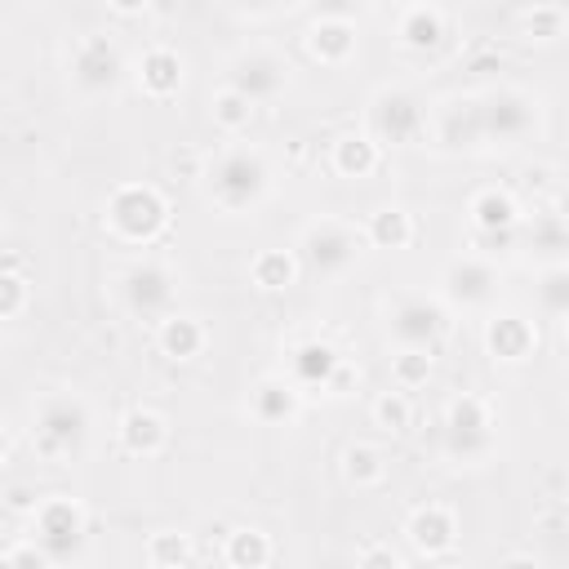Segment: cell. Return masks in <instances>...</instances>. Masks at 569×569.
<instances>
[{"label":"cell","mask_w":569,"mask_h":569,"mask_svg":"<svg viewBox=\"0 0 569 569\" xmlns=\"http://www.w3.org/2000/svg\"><path fill=\"white\" fill-rule=\"evenodd\" d=\"M27 302H31V284H27V276H22V271H4V267H0V320L22 316V311H27Z\"/></svg>","instance_id":"8d00e7d4"},{"label":"cell","mask_w":569,"mask_h":569,"mask_svg":"<svg viewBox=\"0 0 569 569\" xmlns=\"http://www.w3.org/2000/svg\"><path fill=\"white\" fill-rule=\"evenodd\" d=\"M138 89L147 98H173L182 89V53L173 44H151L138 58Z\"/></svg>","instance_id":"44dd1931"},{"label":"cell","mask_w":569,"mask_h":569,"mask_svg":"<svg viewBox=\"0 0 569 569\" xmlns=\"http://www.w3.org/2000/svg\"><path fill=\"white\" fill-rule=\"evenodd\" d=\"M31 542L62 569V565H76L84 542H89V516L80 507V498H67V493H49L40 498V507L31 511Z\"/></svg>","instance_id":"ba28073f"},{"label":"cell","mask_w":569,"mask_h":569,"mask_svg":"<svg viewBox=\"0 0 569 569\" xmlns=\"http://www.w3.org/2000/svg\"><path fill=\"white\" fill-rule=\"evenodd\" d=\"M338 365H342V356H338V347L333 342H325V338H302V342H293L289 347V382L302 391H325L329 387V378L338 373Z\"/></svg>","instance_id":"ffe728a7"},{"label":"cell","mask_w":569,"mask_h":569,"mask_svg":"<svg viewBox=\"0 0 569 569\" xmlns=\"http://www.w3.org/2000/svg\"><path fill=\"white\" fill-rule=\"evenodd\" d=\"M342 476L356 489H373V485L387 480V453L378 445H369V440H356V445L342 449Z\"/></svg>","instance_id":"f1b7e54d"},{"label":"cell","mask_w":569,"mask_h":569,"mask_svg":"<svg viewBox=\"0 0 569 569\" xmlns=\"http://www.w3.org/2000/svg\"><path fill=\"white\" fill-rule=\"evenodd\" d=\"M427 569H436V565H427Z\"/></svg>","instance_id":"bcb514c9"},{"label":"cell","mask_w":569,"mask_h":569,"mask_svg":"<svg viewBox=\"0 0 569 569\" xmlns=\"http://www.w3.org/2000/svg\"><path fill=\"white\" fill-rule=\"evenodd\" d=\"M116 431H120V449H124L129 458H156V453L169 445V422H164V413H156V409H147V405L129 409Z\"/></svg>","instance_id":"7402d4cb"},{"label":"cell","mask_w":569,"mask_h":569,"mask_svg":"<svg viewBox=\"0 0 569 569\" xmlns=\"http://www.w3.org/2000/svg\"><path fill=\"white\" fill-rule=\"evenodd\" d=\"M0 569H13V565H9V551H0Z\"/></svg>","instance_id":"f6af8a7d"},{"label":"cell","mask_w":569,"mask_h":569,"mask_svg":"<svg viewBox=\"0 0 569 569\" xmlns=\"http://www.w3.org/2000/svg\"><path fill=\"white\" fill-rule=\"evenodd\" d=\"M249 413H253V422H262V427H289V422L302 413V391H298L284 373H267V378H258L253 391H249Z\"/></svg>","instance_id":"d6986e66"},{"label":"cell","mask_w":569,"mask_h":569,"mask_svg":"<svg viewBox=\"0 0 569 569\" xmlns=\"http://www.w3.org/2000/svg\"><path fill=\"white\" fill-rule=\"evenodd\" d=\"M356 387H360V369H356L351 360H342V365H338V373L329 378V387H325V396H351Z\"/></svg>","instance_id":"ab89813d"},{"label":"cell","mask_w":569,"mask_h":569,"mask_svg":"<svg viewBox=\"0 0 569 569\" xmlns=\"http://www.w3.org/2000/svg\"><path fill=\"white\" fill-rule=\"evenodd\" d=\"M365 138L382 151V147H413L427 133V102L409 89V84H382L369 98L365 111Z\"/></svg>","instance_id":"52a82bcc"},{"label":"cell","mask_w":569,"mask_h":569,"mask_svg":"<svg viewBox=\"0 0 569 569\" xmlns=\"http://www.w3.org/2000/svg\"><path fill=\"white\" fill-rule=\"evenodd\" d=\"M360 44V27L347 9H325L307 22V53L325 67H342Z\"/></svg>","instance_id":"2e32d148"},{"label":"cell","mask_w":569,"mask_h":569,"mask_svg":"<svg viewBox=\"0 0 569 569\" xmlns=\"http://www.w3.org/2000/svg\"><path fill=\"white\" fill-rule=\"evenodd\" d=\"M365 244H373V249H409V240H413V218L400 209V204H382V209H373L369 213V222H365Z\"/></svg>","instance_id":"4316f807"},{"label":"cell","mask_w":569,"mask_h":569,"mask_svg":"<svg viewBox=\"0 0 569 569\" xmlns=\"http://www.w3.org/2000/svg\"><path fill=\"white\" fill-rule=\"evenodd\" d=\"M356 569H405V556L391 542H369V547H360Z\"/></svg>","instance_id":"74e56055"},{"label":"cell","mask_w":569,"mask_h":569,"mask_svg":"<svg viewBox=\"0 0 569 569\" xmlns=\"http://www.w3.org/2000/svg\"><path fill=\"white\" fill-rule=\"evenodd\" d=\"M405 538L422 560H440L458 547V516L445 502H422L405 520Z\"/></svg>","instance_id":"9a60e30c"},{"label":"cell","mask_w":569,"mask_h":569,"mask_svg":"<svg viewBox=\"0 0 569 569\" xmlns=\"http://www.w3.org/2000/svg\"><path fill=\"white\" fill-rule=\"evenodd\" d=\"M102 222L116 240L124 244H156L169 227V200L160 187L151 182H120L107 200H102Z\"/></svg>","instance_id":"277c9868"},{"label":"cell","mask_w":569,"mask_h":569,"mask_svg":"<svg viewBox=\"0 0 569 569\" xmlns=\"http://www.w3.org/2000/svg\"><path fill=\"white\" fill-rule=\"evenodd\" d=\"M493 449V409L485 396L462 391L445 409V453L453 462H480Z\"/></svg>","instance_id":"30bf717a"},{"label":"cell","mask_w":569,"mask_h":569,"mask_svg":"<svg viewBox=\"0 0 569 569\" xmlns=\"http://www.w3.org/2000/svg\"><path fill=\"white\" fill-rule=\"evenodd\" d=\"M471 231H516L520 227V200L507 187H480L467 200Z\"/></svg>","instance_id":"603a6c76"},{"label":"cell","mask_w":569,"mask_h":569,"mask_svg":"<svg viewBox=\"0 0 569 569\" xmlns=\"http://www.w3.org/2000/svg\"><path fill=\"white\" fill-rule=\"evenodd\" d=\"M502 569H542V560H538V556H529V551H516V556H507V560H502Z\"/></svg>","instance_id":"b9f144b4"},{"label":"cell","mask_w":569,"mask_h":569,"mask_svg":"<svg viewBox=\"0 0 569 569\" xmlns=\"http://www.w3.org/2000/svg\"><path fill=\"white\" fill-rule=\"evenodd\" d=\"M200 187L222 213H249L271 191V164H267V156L258 147L231 142V147L213 151V160L200 173Z\"/></svg>","instance_id":"6da1fadb"},{"label":"cell","mask_w":569,"mask_h":569,"mask_svg":"<svg viewBox=\"0 0 569 569\" xmlns=\"http://www.w3.org/2000/svg\"><path fill=\"white\" fill-rule=\"evenodd\" d=\"M0 227H4V222H0Z\"/></svg>","instance_id":"7dc6e473"},{"label":"cell","mask_w":569,"mask_h":569,"mask_svg":"<svg viewBox=\"0 0 569 569\" xmlns=\"http://www.w3.org/2000/svg\"><path fill=\"white\" fill-rule=\"evenodd\" d=\"M498 284H502L498 280V267L489 258H476V253L453 258L440 271V293L458 311H489L493 298H498Z\"/></svg>","instance_id":"4fadbf2b"},{"label":"cell","mask_w":569,"mask_h":569,"mask_svg":"<svg viewBox=\"0 0 569 569\" xmlns=\"http://www.w3.org/2000/svg\"><path fill=\"white\" fill-rule=\"evenodd\" d=\"M289 80H293L289 58L276 53V49H267V44H249V49H240V53L227 62V89H236V93L249 98L253 107L280 98V93L289 89Z\"/></svg>","instance_id":"7c38bea8"},{"label":"cell","mask_w":569,"mask_h":569,"mask_svg":"<svg viewBox=\"0 0 569 569\" xmlns=\"http://www.w3.org/2000/svg\"><path fill=\"white\" fill-rule=\"evenodd\" d=\"M387 333L400 342V351H436V342L449 333V307L431 293H396L387 302Z\"/></svg>","instance_id":"9c48e42d"},{"label":"cell","mask_w":569,"mask_h":569,"mask_svg":"<svg viewBox=\"0 0 569 569\" xmlns=\"http://www.w3.org/2000/svg\"><path fill=\"white\" fill-rule=\"evenodd\" d=\"M107 9H111V13H124V18H138V13H147V4H142V0H111Z\"/></svg>","instance_id":"7bdbcfd3"},{"label":"cell","mask_w":569,"mask_h":569,"mask_svg":"<svg viewBox=\"0 0 569 569\" xmlns=\"http://www.w3.org/2000/svg\"><path fill=\"white\" fill-rule=\"evenodd\" d=\"M431 378V351H396L391 356V382L396 391H413V387H427Z\"/></svg>","instance_id":"836d02e7"},{"label":"cell","mask_w":569,"mask_h":569,"mask_svg":"<svg viewBox=\"0 0 569 569\" xmlns=\"http://www.w3.org/2000/svg\"><path fill=\"white\" fill-rule=\"evenodd\" d=\"M89 405L76 391H49L31 409V449L44 462H67L89 445Z\"/></svg>","instance_id":"7a4b0ae2"},{"label":"cell","mask_w":569,"mask_h":569,"mask_svg":"<svg viewBox=\"0 0 569 569\" xmlns=\"http://www.w3.org/2000/svg\"><path fill=\"white\" fill-rule=\"evenodd\" d=\"M480 102V133H485V147H498V151H511L520 142H529L542 124V98L520 89V84H489L476 93Z\"/></svg>","instance_id":"3957f363"},{"label":"cell","mask_w":569,"mask_h":569,"mask_svg":"<svg viewBox=\"0 0 569 569\" xmlns=\"http://www.w3.org/2000/svg\"><path fill=\"white\" fill-rule=\"evenodd\" d=\"M533 293H538V307H542L551 320H560V316L569 311V267H565V262L542 267V276H538V284H533Z\"/></svg>","instance_id":"d6a6232c"},{"label":"cell","mask_w":569,"mask_h":569,"mask_svg":"<svg viewBox=\"0 0 569 569\" xmlns=\"http://www.w3.org/2000/svg\"><path fill=\"white\" fill-rule=\"evenodd\" d=\"M485 351L502 365H520L538 351V329L516 311H493L485 320Z\"/></svg>","instance_id":"ac0fdd59"},{"label":"cell","mask_w":569,"mask_h":569,"mask_svg":"<svg viewBox=\"0 0 569 569\" xmlns=\"http://www.w3.org/2000/svg\"><path fill=\"white\" fill-rule=\"evenodd\" d=\"M396 40L409 53H436L449 40V13L440 4H400L396 9Z\"/></svg>","instance_id":"e0dca14e"},{"label":"cell","mask_w":569,"mask_h":569,"mask_svg":"<svg viewBox=\"0 0 569 569\" xmlns=\"http://www.w3.org/2000/svg\"><path fill=\"white\" fill-rule=\"evenodd\" d=\"M516 22H520L525 40H533V44H551V40L565 36V27H569V9H565V4H533V9H520Z\"/></svg>","instance_id":"f546056e"},{"label":"cell","mask_w":569,"mask_h":569,"mask_svg":"<svg viewBox=\"0 0 569 569\" xmlns=\"http://www.w3.org/2000/svg\"><path fill=\"white\" fill-rule=\"evenodd\" d=\"M4 502H9V511H18V516H27V520H31V511L40 507V493H36L31 485H13V489L4 493Z\"/></svg>","instance_id":"60d3db41"},{"label":"cell","mask_w":569,"mask_h":569,"mask_svg":"<svg viewBox=\"0 0 569 569\" xmlns=\"http://www.w3.org/2000/svg\"><path fill=\"white\" fill-rule=\"evenodd\" d=\"M409 422H413V405H409L405 391H382V396L373 400V427H382L387 436L409 431Z\"/></svg>","instance_id":"e575fe53"},{"label":"cell","mask_w":569,"mask_h":569,"mask_svg":"<svg viewBox=\"0 0 569 569\" xmlns=\"http://www.w3.org/2000/svg\"><path fill=\"white\" fill-rule=\"evenodd\" d=\"M156 347L160 356L169 360H196L204 347H209V329L200 325V316H187V311H173L156 325Z\"/></svg>","instance_id":"cb8c5ba5"},{"label":"cell","mask_w":569,"mask_h":569,"mask_svg":"<svg viewBox=\"0 0 569 569\" xmlns=\"http://www.w3.org/2000/svg\"><path fill=\"white\" fill-rule=\"evenodd\" d=\"M4 462H9V431L0 427V467H4Z\"/></svg>","instance_id":"ee69618b"},{"label":"cell","mask_w":569,"mask_h":569,"mask_svg":"<svg viewBox=\"0 0 569 569\" xmlns=\"http://www.w3.org/2000/svg\"><path fill=\"white\" fill-rule=\"evenodd\" d=\"M116 289H120V302L133 320H147V325H160L164 316H173V302H178V271L156 258V253H142L133 262L120 267L116 276Z\"/></svg>","instance_id":"8992f818"},{"label":"cell","mask_w":569,"mask_h":569,"mask_svg":"<svg viewBox=\"0 0 569 569\" xmlns=\"http://www.w3.org/2000/svg\"><path fill=\"white\" fill-rule=\"evenodd\" d=\"M191 565V538L178 529H156L147 538V569H187Z\"/></svg>","instance_id":"1f68e13d"},{"label":"cell","mask_w":569,"mask_h":569,"mask_svg":"<svg viewBox=\"0 0 569 569\" xmlns=\"http://www.w3.org/2000/svg\"><path fill=\"white\" fill-rule=\"evenodd\" d=\"M253 102L249 98H240L236 89H213V98H209V116H213V124L222 129V133H244L249 124H253Z\"/></svg>","instance_id":"4dcf8cb0"},{"label":"cell","mask_w":569,"mask_h":569,"mask_svg":"<svg viewBox=\"0 0 569 569\" xmlns=\"http://www.w3.org/2000/svg\"><path fill=\"white\" fill-rule=\"evenodd\" d=\"M271 556H276L271 533H262L258 525H240V529H231L227 542H222V560H227V569H267Z\"/></svg>","instance_id":"d4e9b609"},{"label":"cell","mask_w":569,"mask_h":569,"mask_svg":"<svg viewBox=\"0 0 569 569\" xmlns=\"http://www.w3.org/2000/svg\"><path fill=\"white\" fill-rule=\"evenodd\" d=\"M298 276H302V271H298L293 249H262V253H253V262H249V280H253L262 293L289 289Z\"/></svg>","instance_id":"83f0119b"},{"label":"cell","mask_w":569,"mask_h":569,"mask_svg":"<svg viewBox=\"0 0 569 569\" xmlns=\"http://www.w3.org/2000/svg\"><path fill=\"white\" fill-rule=\"evenodd\" d=\"M9 565H13V569H58V565H53V560L31 542V538H22V542L9 551Z\"/></svg>","instance_id":"f35d334b"},{"label":"cell","mask_w":569,"mask_h":569,"mask_svg":"<svg viewBox=\"0 0 569 569\" xmlns=\"http://www.w3.org/2000/svg\"><path fill=\"white\" fill-rule=\"evenodd\" d=\"M329 164H333L338 178H369V173L382 164V151H378L365 133H342V138H333V147H329Z\"/></svg>","instance_id":"484cf974"},{"label":"cell","mask_w":569,"mask_h":569,"mask_svg":"<svg viewBox=\"0 0 569 569\" xmlns=\"http://www.w3.org/2000/svg\"><path fill=\"white\" fill-rule=\"evenodd\" d=\"M360 253H365L360 227H351L347 218H333V213L311 218V222L302 227V236H298V249H293L298 271L320 276V280L347 276V271L360 262Z\"/></svg>","instance_id":"5b68a950"},{"label":"cell","mask_w":569,"mask_h":569,"mask_svg":"<svg viewBox=\"0 0 569 569\" xmlns=\"http://www.w3.org/2000/svg\"><path fill=\"white\" fill-rule=\"evenodd\" d=\"M67 76H71L76 93L102 98V93H111V89L120 84V76H124V53H120V44H116L107 31H89V36H80V40L71 44V53H67Z\"/></svg>","instance_id":"8fae6325"},{"label":"cell","mask_w":569,"mask_h":569,"mask_svg":"<svg viewBox=\"0 0 569 569\" xmlns=\"http://www.w3.org/2000/svg\"><path fill=\"white\" fill-rule=\"evenodd\" d=\"M427 129L445 151H480V102L476 93H449L436 107H427Z\"/></svg>","instance_id":"5bb4252c"},{"label":"cell","mask_w":569,"mask_h":569,"mask_svg":"<svg viewBox=\"0 0 569 569\" xmlns=\"http://www.w3.org/2000/svg\"><path fill=\"white\" fill-rule=\"evenodd\" d=\"M565 240H569V231H565V218L556 213V209H538L533 213V227H529V244L538 249V253H560L565 249Z\"/></svg>","instance_id":"d590c367"}]
</instances>
